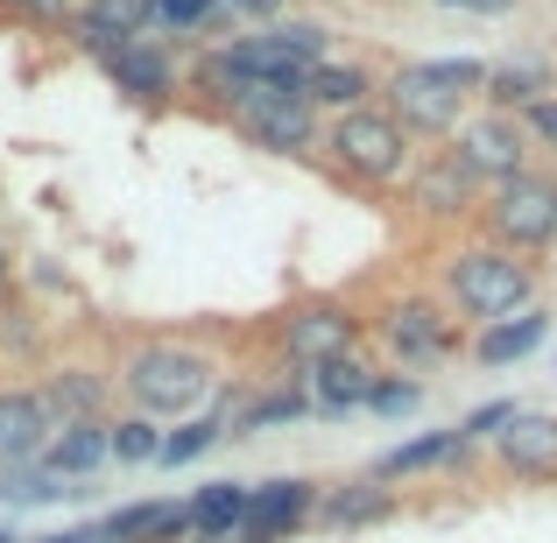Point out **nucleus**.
<instances>
[{"mask_svg": "<svg viewBox=\"0 0 557 543\" xmlns=\"http://www.w3.org/2000/svg\"><path fill=\"white\" fill-rule=\"evenodd\" d=\"M113 381H121V403L141 417L170 423V417H198L219 388H226V360L205 340H177V332H149V340H127L113 354Z\"/></svg>", "mask_w": 557, "mask_h": 543, "instance_id": "nucleus-1", "label": "nucleus"}, {"mask_svg": "<svg viewBox=\"0 0 557 543\" xmlns=\"http://www.w3.org/2000/svg\"><path fill=\"white\" fill-rule=\"evenodd\" d=\"M423 141L409 135L403 121H395L388 107H354V113H332L325 127H318V156L311 163L325 170L339 190H360V198H388V190H403L409 163H417Z\"/></svg>", "mask_w": 557, "mask_h": 543, "instance_id": "nucleus-2", "label": "nucleus"}, {"mask_svg": "<svg viewBox=\"0 0 557 543\" xmlns=\"http://www.w3.org/2000/svg\"><path fill=\"white\" fill-rule=\"evenodd\" d=\"M536 289H544V261L508 255V247L480 240V233L437 255V297L451 304V318H459L466 332L494 325V318L530 311V304H536Z\"/></svg>", "mask_w": 557, "mask_h": 543, "instance_id": "nucleus-3", "label": "nucleus"}, {"mask_svg": "<svg viewBox=\"0 0 557 543\" xmlns=\"http://www.w3.org/2000/svg\"><path fill=\"white\" fill-rule=\"evenodd\" d=\"M487 92V57H409V64L381 71V107L431 149L451 141V127L473 113V99Z\"/></svg>", "mask_w": 557, "mask_h": 543, "instance_id": "nucleus-4", "label": "nucleus"}, {"mask_svg": "<svg viewBox=\"0 0 557 543\" xmlns=\"http://www.w3.org/2000/svg\"><path fill=\"white\" fill-rule=\"evenodd\" d=\"M255 346L275 374H311L318 360L339 354H368V311L354 297H332V289H311V297H289L283 311H269L255 325Z\"/></svg>", "mask_w": 557, "mask_h": 543, "instance_id": "nucleus-5", "label": "nucleus"}, {"mask_svg": "<svg viewBox=\"0 0 557 543\" xmlns=\"http://www.w3.org/2000/svg\"><path fill=\"white\" fill-rule=\"evenodd\" d=\"M368 340L381 346V360L395 374H431V367L459 360L473 332L451 318V304L437 289H388V297L368 311Z\"/></svg>", "mask_w": 557, "mask_h": 543, "instance_id": "nucleus-6", "label": "nucleus"}, {"mask_svg": "<svg viewBox=\"0 0 557 543\" xmlns=\"http://www.w3.org/2000/svg\"><path fill=\"white\" fill-rule=\"evenodd\" d=\"M480 240L508 247V255H530L544 261L557 247V170L550 163H530L522 177L494 184L487 198H480V219H473Z\"/></svg>", "mask_w": 557, "mask_h": 543, "instance_id": "nucleus-7", "label": "nucleus"}, {"mask_svg": "<svg viewBox=\"0 0 557 543\" xmlns=\"http://www.w3.org/2000/svg\"><path fill=\"white\" fill-rule=\"evenodd\" d=\"M226 127L247 141V149H261V156H283V163H311L325 113H318L311 99L297 92V85H247V92L233 99Z\"/></svg>", "mask_w": 557, "mask_h": 543, "instance_id": "nucleus-8", "label": "nucleus"}, {"mask_svg": "<svg viewBox=\"0 0 557 543\" xmlns=\"http://www.w3.org/2000/svg\"><path fill=\"white\" fill-rule=\"evenodd\" d=\"M184 42H163V36H121L92 57L107 71V85L127 99L135 113H170L184 99Z\"/></svg>", "mask_w": 557, "mask_h": 543, "instance_id": "nucleus-9", "label": "nucleus"}, {"mask_svg": "<svg viewBox=\"0 0 557 543\" xmlns=\"http://www.w3.org/2000/svg\"><path fill=\"white\" fill-rule=\"evenodd\" d=\"M480 198H487V184H480L473 170L445 149V141L417 149V163H409V177H403V212L417 219V226H431V233L473 226V219H480Z\"/></svg>", "mask_w": 557, "mask_h": 543, "instance_id": "nucleus-10", "label": "nucleus"}, {"mask_svg": "<svg viewBox=\"0 0 557 543\" xmlns=\"http://www.w3.org/2000/svg\"><path fill=\"white\" fill-rule=\"evenodd\" d=\"M445 149L459 156V163L473 170L487 190L508 184V177H522L530 163H544V156H536V141H530V127H522V113H502V107H473L459 127H451Z\"/></svg>", "mask_w": 557, "mask_h": 543, "instance_id": "nucleus-11", "label": "nucleus"}, {"mask_svg": "<svg viewBox=\"0 0 557 543\" xmlns=\"http://www.w3.org/2000/svg\"><path fill=\"white\" fill-rule=\"evenodd\" d=\"M311 508H318L311 473L247 480V516H240V536L233 543H297V536H311Z\"/></svg>", "mask_w": 557, "mask_h": 543, "instance_id": "nucleus-12", "label": "nucleus"}, {"mask_svg": "<svg viewBox=\"0 0 557 543\" xmlns=\"http://www.w3.org/2000/svg\"><path fill=\"white\" fill-rule=\"evenodd\" d=\"M395 516H403V488H388V480H374V473L318 480V508H311L318 536H368Z\"/></svg>", "mask_w": 557, "mask_h": 543, "instance_id": "nucleus-13", "label": "nucleus"}, {"mask_svg": "<svg viewBox=\"0 0 557 543\" xmlns=\"http://www.w3.org/2000/svg\"><path fill=\"white\" fill-rule=\"evenodd\" d=\"M494 473L516 488H557V409H516L494 431Z\"/></svg>", "mask_w": 557, "mask_h": 543, "instance_id": "nucleus-14", "label": "nucleus"}, {"mask_svg": "<svg viewBox=\"0 0 557 543\" xmlns=\"http://www.w3.org/2000/svg\"><path fill=\"white\" fill-rule=\"evenodd\" d=\"M36 395L50 403L57 423H107L113 409H121L113 367H92V360H50V374L36 381Z\"/></svg>", "mask_w": 557, "mask_h": 543, "instance_id": "nucleus-15", "label": "nucleus"}, {"mask_svg": "<svg viewBox=\"0 0 557 543\" xmlns=\"http://www.w3.org/2000/svg\"><path fill=\"white\" fill-rule=\"evenodd\" d=\"M473 459V445L459 437V423H445V431H417L403 437V445H388L381 459L368 466L374 480H388V488H403V480H431V473H459V466Z\"/></svg>", "mask_w": 557, "mask_h": 543, "instance_id": "nucleus-16", "label": "nucleus"}, {"mask_svg": "<svg viewBox=\"0 0 557 543\" xmlns=\"http://www.w3.org/2000/svg\"><path fill=\"white\" fill-rule=\"evenodd\" d=\"M99 543H184L190 530V502L184 494H149V502H121L92 522Z\"/></svg>", "mask_w": 557, "mask_h": 543, "instance_id": "nucleus-17", "label": "nucleus"}, {"mask_svg": "<svg viewBox=\"0 0 557 543\" xmlns=\"http://www.w3.org/2000/svg\"><path fill=\"white\" fill-rule=\"evenodd\" d=\"M304 99H311L325 121H332V113H354V107H374V99H381V71L368 64V57H339V50H332L325 64H311Z\"/></svg>", "mask_w": 557, "mask_h": 543, "instance_id": "nucleus-18", "label": "nucleus"}, {"mask_svg": "<svg viewBox=\"0 0 557 543\" xmlns=\"http://www.w3.org/2000/svg\"><path fill=\"white\" fill-rule=\"evenodd\" d=\"M50 431H57V417H50V403L36 395V381H22V388H0V459L36 466L42 445H50Z\"/></svg>", "mask_w": 557, "mask_h": 543, "instance_id": "nucleus-19", "label": "nucleus"}, {"mask_svg": "<svg viewBox=\"0 0 557 543\" xmlns=\"http://www.w3.org/2000/svg\"><path fill=\"white\" fill-rule=\"evenodd\" d=\"M374 374H381V360H368V354L318 360L311 374H304V388H311V417H354V409H368Z\"/></svg>", "mask_w": 557, "mask_h": 543, "instance_id": "nucleus-20", "label": "nucleus"}, {"mask_svg": "<svg viewBox=\"0 0 557 543\" xmlns=\"http://www.w3.org/2000/svg\"><path fill=\"white\" fill-rule=\"evenodd\" d=\"M544 340H550V311H544V304H530V311H516V318L480 325L473 340H466V354H473L480 367H516V360L544 354Z\"/></svg>", "mask_w": 557, "mask_h": 543, "instance_id": "nucleus-21", "label": "nucleus"}, {"mask_svg": "<svg viewBox=\"0 0 557 543\" xmlns=\"http://www.w3.org/2000/svg\"><path fill=\"white\" fill-rule=\"evenodd\" d=\"M149 28V0H78V14H71V50H85V57H99L107 42H121V36H141Z\"/></svg>", "mask_w": 557, "mask_h": 543, "instance_id": "nucleus-22", "label": "nucleus"}, {"mask_svg": "<svg viewBox=\"0 0 557 543\" xmlns=\"http://www.w3.org/2000/svg\"><path fill=\"white\" fill-rule=\"evenodd\" d=\"M107 423H113V417H107ZM107 423H57L36 466H42V473H57V480H92L99 466H113V452H107Z\"/></svg>", "mask_w": 557, "mask_h": 543, "instance_id": "nucleus-23", "label": "nucleus"}, {"mask_svg": "<svg viewBox=\"0 0 557 543\" xmlns=\"http://www.w3.org/2000/svg\"><path fill=\"white\" fill-rule=\"evenodd\" d=\"M190 502V530L184 543H233L240 536V516H247V480H205Z\"/></svg>", "mask_w": 557, "mask_h": 543, "instance_id": "nucleus-24", "label": "nucleus"}, {"mask_svg": "<svg viewBox=\"0 0 557 543\" xmlns=\"http://www.w3.org/2000/svg\"><path fill=\"white\" fill-rule=\"evenodd\" d=\"M550 92H557L550 57H508V64H487V92H480V107L522 113V107H536V99H550Z\"/></svg>", "mask_w": 557, "mask_h": 543, "instance_id": "nucleus-25", "label": "nucleus"}, {"mask_svg": "<svg viewBox=\"0 0 557 543\" xmlns=\"http://www.w3.org/2000/svg\"><path fill=\"white\" fill-rule=\"evenodd\" d=\"M92 494V480H57V473H42V466H14V459H0V508H57V502H85Z\"/></svg>", "mask_w": 557, "mask_h": 543, "instance_id": "nucleus-26", "label": "nucleus"}, {"mask_svg": "<svg viewBox=\"0 0 557 543\" xmlns=\"http://www.w3.org/2000/svg\"><path fill=\"white\" fill-rule=\"evenodd\" d=\"M226 445V409H198V417H184L177 431H163V452H156V466H170V473H177V466H198L205 452H219Z\"/></svg>", "mask_w": 557, "mask_h": 543, "instance_id": "nucleus-27", "label": "nucleus"}, {"mask_svg": "<svg viewBox=\"0 0 557 543\" xmlns=\"http://www.w3.org/2000/svg\"><path fill=\"white\" fill-rule=\"evenodd\" d=\"M107 452H113V466H156V452H163V423L141 417V409H113Z\"/></svg>", "mask_w": 557, "mask_h": 543, "instance_id": "nucleus-28", "label": "nucleus"}, {"mask_svg": "<svg viewBox=\"0 0 557 543\" xmlns=\"http://www.w3.org/2000/svg\"><path fill=\"white\" fill-rule=\"evenodd\" d=\"M42 346H50L42 318L8 289V297H0V360H14V367H22V360H42Z\"/></svg>", "mask_w": 557, "mask_h": 543, "instance_id": "nucleus-29", "label": "nucleus"}, {"mask_svg": "<svg viewBox=\"0 0 557 543\" xmlns=\"http://www.w3.org/2000/svg\"><path fill=\"white\" fill-rule=\"evenodd\" d=\"M368 409H374V417H417V409H423V381L417 374H395V367H381V374H374V388H368Z\"/></svg>", "mask_w": 557, "mask_h": 543, "instance_id": "nucleus-30", "label": "nucleus"}, {"mask_svg": "<svg viewBox=\"0 0 557 543\" xmlns=\"http://www.w3.org/2000/svg\"><path fill=\"white\" fill-rule=\"evenodd\" d=\"M71 14H78V0H0V22H22V28H50V36H64Z\"/></svg>", "mask_w": 557, "mask_h": 543, "instance_id": "nucleus-31", "label": "nucleus"}, {"mask_svg": "<svg viewBox=\"0 0 557 543\" xmlns=\"http://www.w3.org/2000/svg\"><path fill=\"white\" fill-rule=\"evenodd\" d=\"M516 409L522 403H508V395H494V403H480V409H466V417H459V437H466V445H494V431H502V423L508 417H516Z\"/></svg>", "mask_w": 557, "mask_h": 543, "instance_id": "nucleus-32", "label": "nucleus"}, {"mask_svg": "<svg viewBox=\"0 0 557 543\" xmlns=\"http://www.w3.org/2000/svg\"><path fill=\"white\" fill-rule=\"evenodd\" d=\"M522 127H530V141H536V156L557 170V92L550 99H536V107H522Z\"/></svg>", "mask_w": 557, "mask_h": 543, "instance_id": "nucleus-33", "label": "nucleus"}, {"mask_svg": "<svg viewBox=\"0 0 557 543\" xmlns=\"http://www.w3.org/2000/svg\"><path fill=\"white\" fill-rule=\"evenodd\" d=\"M233 8H240V28H269L289 14V0H233Z\"/></svg>", "mask_w": 557, "mask_h": 543, "instance_id": "nucleus-34", "label": "nucleus"}, {"mask_svg": "<svg viewBox=\"0 0 557 543\" xmlns=\"http://www.w3.org/2000/svg\"><path fill=\"white\" fill-rule=\"evenodd\" d=\"M437 8H466V14H516L522 0H437Z\"/></svg>", "mask_w": 557, "mask_h": 543, "instance_id": "nucleus-35", "label": "nucleus"}, {"mask_svg": "<svg viewBox=\"0 0 557 543\" xmlns=\"http://www.w3.org/2000/svg\"><path fill=\"white\" fill-rule=\"evenodd\" d=\"M14 289V255H8V240H0V297Z\"/></svg>", "mask_w": 557, "mask_h": 543, "instance_id": "nucleus-36", "label": "nucleus"}, {"mask_svg": "<svg viewBox=\"0 0 557 543\" xmlns=\"http://www.w3.org/2000/svg\"><path fill=\"white\" fill-rule=\"evenodd\" d=\"M0 543H22V536H14V522H0Z\"/></svg>", "mask_w": 557, "mask_h": 543, "instance_id": "nucleus-37", "label": "nucleus"}, {"mask_svg": "<svg viewBox=\"0 0 557 543\" xmlns=\"http://www.w3.org/2000/svg\"><path fill=\"white\" fill-rule=\"evenodd\" d=\"M381 8H395V0H381Z\"/></svg>", "mask_w": 557, "mask_h": 543, "instance_id": "nucleus-38", "label": "nucleus"}]
</instances>
